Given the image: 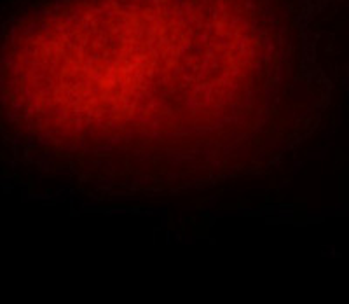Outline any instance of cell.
<instances>
[{
  "mask_svg": "<svg viewBox=\"0 0 349 304\" xmlns=\"http://www.w3.org/2000/svg\"><path fill=\"white\" fill-rule=\"evenodd\" d=\"M288 35L269 0H61L12 35L2 103L84 175L140 189L238 175L288 131Z\"/></svg>",
  "mask_w": 349,
  "mask_h": 304,
  "instance_id": "obj_1",
  "label": "cell"
}]
</instances>
